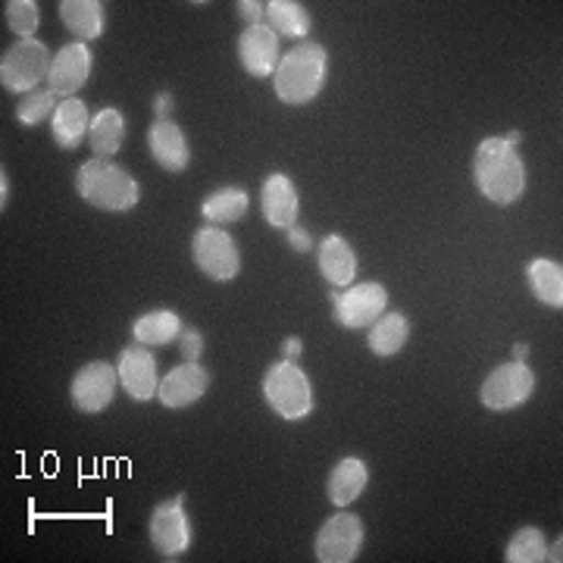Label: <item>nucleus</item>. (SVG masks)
<instances>
[{
	"instance_id": "obj_9",
	"label": "nucleus",
	"mask_w": 563,
	"mask_h": 563,
	"mask_svg": "<svg viewBox=\"0 0 563 563\" xmlns=\"http://www.w3.org/2000/svg\"><path fill=\"white\" fill-rule=\"evenodd\" d=\"M363 548V520L354 514H335L329 517L322 529L317 532L313 554L320 563H351L357 561Z\"/></svg>"
},
{
	"instance_id": "obj_37",
	"label": "nucleus",
	"mask_w": 563,
	"mask_h": 563,
	"mask_svg": "<svg viewBox=\"0 0 563 563\" xmlns=\"http://www.w3.org/2000/svg\"><path fill=\"white\" fill-rule=\"evenodd\" d=\"M0 207H7V195H10V185H7V169H3V176H0Z\"/></svg>"
},
{
	"instance_id": "obj_5",
	"label": "nucleus",
	"mask_w": 563,
	"mask_h": 563,
	"mask_svg": "<svg viewBox=\"0 0 563 563\" xmlns=\"http://www.w3.org/2000/svg\"><path fill=\"white\" fill-rule=\"evenodd\" d=\"M51 51L41 44V41H16L0 63V81L7 91H16V95H29L35 91L38 81H47L51 76Z\"/></svg>"
},
{
	"instance_id": "obj_7",
	"label": "nucleus",
	"mask_w": 563,
	"mask_h": 563,
	"mask_svg": "<svg viewBox=\"0 0 563 563\" xmlns=\"http://www.w3.org/2000/svg\"><path fill=\"white\" fill-rule=\"evenodd\" d=\"M536 391V373L526 366L523 361L504 363L498 366L479 388V401L488 410H517L520 404H526Z\"/></svg>"
},
{
	"instance_id": "obj_14",
	"label": "nucleus",
	"mask_w": 563,
	"mask_h": 563,
	"mask_svg": "<svg viewBox=\"0 0 563 563\" xmlns=\"http://www.w3.org/2000/svg\"><path fill=\"white\" fill-rule=\"evenodd\" d=\"M91 63H95V57H91L88 44L73 41V44L60 47V51H57V57H54V63H51V76H47L51 91H54V95H66V98H73L81 85L88 81V76H91Z\"/></svg>"
},
{
	"instance_id": "obj_20",
	"label": "nucleus",
	"mask_w": 563,
	"mask_h": 563,
	"mask_svg": "<svg viewBox=\"0 0 563 563\" xmlns=\"http://www.w3.org/2000/svg\"><path fill=\"white\" fill-rule=\"evenodd\" d=\"M51 129H54V141L63 151H76L81 144V139H88V129H91V117H88V107L79 101V98H66V101L57 107L54 120H51Z\"/></svg>"
},
{
	"instance_id": "obj_10",
	"label": "nucleus",
	"mask_w": 563,
	"mask_h": 563,
	"mask_svg": "<svg viewBox=\"0 0 563 563\" xmlns=\"http://www.w3.org/2000/svg\"><path fill=\"white\" fill-rule=\"evenodd\" d=\"M388 307V291L379 282L347 285L342 295L332 298V313L344 329H369Z\"/></svg>"
},
{
	"instance_id": "obj_17",
	"label": "nucleus",
	"mask_w": 563,
	"mask_h": 563,
	"mask_svg": "<svg viewBox=\"0 0 563 563\" xmlns=\"http://www.w3.org/2000/svg\"><path fill=\"white\" fill-rule=\"evenodd\" d=\"M147 144L154 161L161 163L166 173H181L191 163V147L179 125L173 120H157L147 129Z\"/></svg>"
},
{
	"instance_id": "obj_33",
	"label": "nucleus",
	"mask_w": 563,
	"mask_h": 563,
	"mask_svg": "<svg viewBox=\"0 0 563 563\" xmlns=\"http://www.w3.org/2000/svg\"><path fill=\"white\" fill-rule=\"evenodd\" d=\"M285 239H288V244H291L295 251H301V254H307V251L313 247V242H310V235H307L303 229H298V225L285 229Z\"/></svg>"
},
{
	"instance_id": "obj_25",
	"label": "nucleus",
	"mask_w": 563,
	"mask_h": 563,
	"mask_svg": "<svg viewBox=\"0 0 563 563\" xmlns=\"http://www.w3.org/2000/svg\"><path fill=\"white\" fill-rule=\"evenodd\" d=\"M526 276H529V288H532V295H536V298H539L544 307H554V310H561L563 307L561 263L548 261V257H539V261L529 263Z\"/></svg>"
},
{
	"instance_id": "obj_16",
	"label": "nucleus",
	"mask_w": 563,
	"mask_h": 563,
	"mask_svg": "<svg viewBox=\"0 0 563 563\" xmlns=\"http://www.w3.org/2000/svg\"><path fill=\"white\" fill-rule=\"evenodd\" d=\"M261 210L263 217H266V222L276 225V229H291V225L298 222L301 203H298V191H295V185H291L288 176L273 173L269 179L263 181Z\"/></svg>"
},
{
	"instance_id": "obj_38",
	"label": "nucleus",
	"mask_w": 563,
	"mask_h": 563,
	"mask_svg": "<svg viewBox=\"0 0 563 563\" xmlns=\"http://www.w3.org/2000/svg\"><path fill=\"white\" fill-rule=\"evenodd\" d=\"M526 351H529V347H526V344H517V347H514V357H517V361H523V357H526Z\"/></svg>"
},
{
	"instance_id": "obj_32",
	"label": "nucleus",
	"mask_w": 563,
	"mask_h": 563,
	"mask_svg": "<svg viewBox=\"0 0 563 563\" xmlns=\"http://www.w3.org/2000/svg\"><path fill=\"white\" fill-rule=\"evenodd\" d=\"M239 16L247 25H261L263 16H266V3H261V0H242L239 3Z\"/></svg>"
},
{
	"instance_id": "obj_12",
	"label": "nucleus",
	"mask_w": 563,
	"mask_h": 563,
	"mask_svg": "<svg viewBox=\"0 0 563 563\" xmlns=\"http://www.w3.org/2000/svg\"><path fill=\"white\" fill-rule=\"evenodd\" d=\"M239 60L254 76V79H269L276 76L279 66V35L269 25H247L239 38Z\"/></svg>"
},
{
	"instance_id": "obj_3",
	"label": "nucleus",
	"mask_w": 563,
	"mask_h": 563,
	"mask_svg": "<svg viewBox=\"0 0 563 563\" xmlns=\"http://www.w3.org/2000/svg\"><path fill=\"white\" fill-rule=\"evenodd\" d=\"M325 69H329V57H325V47L313 44V41H303L298 47H291L276 66V95L282 103L288 107H301L310 103L322 91V81H325Z\"/></svg>"
},
{
	"instance_id": "obj_6",
	"label": "nucleus",
	"mask_w": 563,
	"mask_h": 563,
	"mask_svg": "<svg viewBox=\"0 0 563 563\" xmlns=\"http://www.w3.org/2000/svg\"><path fill=\"white\" fill-rule=\"evenodd\" d=\"M191 257L198 263L207 279L232 282L242 273V254L239 244L232 242L229 232H222L217 225H207L201 232H195L191 239Z\"/></svg>"
},
{
	"instance_id": "obj_29",
	"label": "nucleus",
	"mask_w": 563,
	"mask_h": 563,
	"mask_svg": "<svg viewBox=\"0 0 563 563\" xmlns=\"http://www.w3.org/2000/svg\"><path fill=\"white\" fill-rule=\"evenodd\" d=\"M57 95L47 88V91H32L25 101H20V107H16V120L22 122V125H38V122L44 120H54V113H57Z\"/></svg>"
},
{
	"instance_id": "obj_15",
	"label": "nucleus",
	"mask_w": 563,
	"mask_h": 563,
	"mask_svg": "<svg viewBox=\"0 0 563 563\" xmlns=\"http://www.w3.org/2000/svg\"><path fill=\"white\" fill-rule=\"evenodd\" d=\"M117 373H120V385L135 401H151L161 388L157 361L144 347H125L120 354V363H117Z\"/></svg>"
},
{
	"instance_id": "obj_8",
	"label": "nucleus",
	"mask_w": 563,
	"mask_h": 563,
	"mask_svg": "<svg viewBox=\"0 0 563 563\" xmlns=\"http://www.w3.org/2000/svg\"><path fill=\"white\" fill-rule=\"evenodd\" d=\"M117 385H120L117 366H110L107 361L85 363L79 373L73 376V385H69L73 407L79 413H101L117 398Z\"/></svg>"
},
{
	"instance_id": "obj_24",
	"label": "nucleus",
	"mask_w": 563,
	"mask_h": 563,
	"mask_svg": "<svg viewBox=\"0 0 563 563\" xmlns=\"http://www.w3.org/2000/svg\"><path fill=\"white\" fill-rule=\"evenodd\" d=\"M410 339V322L401 313H383L379 320L369 325V351L376 357H395Z\"/></svg>"
},
{
	"instance_id": "obj_27",
	"label": "nucleus",
	"mask_w": 563,
	"mask_h": 563,
	"mask_svg": "<svg viewBox=\"0 0 563 563\" xmlns=\"http://www.w3.org/2000/svg\"><path fill=\"white\" fill-rule=\"evenodd\" d=\"M251 207V195L242 188H220L203 201V217L213 225H225V222H239Z\"/></svg>"
},
{
	"instance_id": "obj_36",
	"label": "nucleus",
	"mask_w": 563,
	"mask_h": 563,
	"mask_svg": "<svg viewBox=\"0 0 563 563\" xmlns=\"http://www.w3.org/2000/svg\"><path fill=\"white\" fill-rule=\"evenodd\" d=\"M544 561H551V563L563 561V558H561V539H558V542H554L551 548H548V551H544Z\"/></svg>"
},
{
	"instance_id": "obj_31",
	"label": "nucleus",
	"mask_w": 563,
	"mask_h": 563,
	"mask_svg": "<svg viewBox=\"0 0 563 563\" xmlns=\"http://www.w3.org/2000/svg\"><path fill=\"white\" fill-rule=\"evenodd\" d=\"M179 347H181V357H185V361L198 363L203 354V335L198 332V329H181Z\"/></svg>"
},
{
	"instance_id": "obj_21",
	"label": "nucleus",
	"mask_w": 563,
	"mask_h": 563,
	"mask_svg": "<svg viewBox=\"0 0 563 563\" xmlns=\"http://www.w3.org/2000/svg\"><path fill=\"white\" fill-rule=\"evenodd\" d=\"M60 22L69 35L85 41L101 38L103 32V3L101 0H63Z\"/></svg>"
},
{
	"instance_id": "obj_28",
	"label": "nucleus",
	"mask_w": 563,
	"mask_h": 563,
	"mask_svg": "<svg viewBox=\"0 0 563 563\" xmlns=\"http://www.w3.org/2000/svg\"><path fill=\"white\" fill-rule=\"evenodd\" d=\"M544 551H548V542H544L542 529H536V526H526V529H520V532L510 539L507 551H504V561L507 563H542Z\"/></svg>"
},
{
	"instance_id": "obj_23",
	"label": "nucleus",
	"mask_w": 563,
	"mask_h": 563,
	"mask_svg": "<svg viewBox=\"0 0 563 563\" xmlns=\"http://www.w3.org/2000/svg\"><path fill=\"white\" fill-rule=\"evenodd\" d=\"M132 335H135V342L147 344V347H163V344L176 342L181 335L179 313H173V310L141 313L135 325H132Z\"/></svg>"
},
{
	"instance_id": "obj_13",
	"label": "nucleus",
	"mask_w": 563,
	"mask_h": 563,
	"mask_svg": "<svg viewBox=\"0 0 563 563\" xmlns=\"http://www.w3.org/2000/svg\"><path fill=\"white\" fill-rule=\"evenodd\" d=\"M210 388V373L203 369L201 363H181L173 373H166V379L157 388V398L163 407L169 410H181V407H191L195 401H201Z\"/></svg>"
},
{
	"instance_id": "obj_4",
	"label": "nucleus",
	"mask_w": 563,
	"mask_h": 563,
	"mask_svg": "<svg viewBox=\"0 0 563 563\" xmlns=\"http://www.w3.org/2000/svg\"><path fill=\"white\" fill-rule=\"evenodd\" d=\"M263 395L266 404L279 413L282 420H303L313 410V388L298 363H273L263 376Z\"/></svg>"
},
{
	"instance_id": "obj_35",
	"label": "nucleus",
	"mask_w": 563,
	"mask_h": 563,
	"mask_svg": "<svg viewBox=\"0 0 563 563\" xmlns=\"http://www.w3.org/2000/svg\"><path fill=\"white\" fill-rule=\"evenodd\" d=\"M298 357H301V339H288V342H285V361H298Z\"/></svg>"
},
{
	"instance_id": "obj_2",
	"label": "nucleus",
	"mask_w": 563,
	"mask_h": 563,
	"mask_svg": "<svg viewBox=\"0 0 563 563\" xmlns=\"http://www.w3.org/2000/svg\"><path fill=\"white\" fill-rule=\"evenodd\" d=\"M76 191L85 203L107 213H129L141 198L139 181L113 161H88L76 173Z\"/></svg>"
},
{
	"instance_id": "obj_19",
	"label": "nucleus",
	"mask_w": 563,
	"mask_h": 563,
	"mask_svg": "<svg viewBox=\"0 0 563 563\" xmlns=\"http://www.w3.org/2000/svg\"><path fill=\"white\" fill-rule=\"evenodd\" d=\"M317 261H320L322 279L332 282V285L347 288L351 282L357 279V254H354V247L344 242L342 235H325L320 242Z\"/></svg>"
},
{
	"instance_id": "obj_30",
	"label": "nucleus",
	"mask_w": 563,
	"mask_h": 563,
	"mask_svg": "<svg viewBox=\"0 0 563 563\" xmlns=\"http://www.w3.org/2000/svg\"><path fill=\"white\" fill-rule=\"evenodd\" d=\"M41 10L35 0H10L7 3V25L20 35L22 41H29L38 32Z\"/></svg>"
},
{
	"instance_id": "obj_34",
	"label": "nucleus",
	"mask_w": 563,
	"mask_h": 563,
	"mask_svg": "<svg viewBox=\"0 0 563 563\" xmlns=\"http://www.w3.org/2000/svg\"><path fill=\"white\" fill-rule=\"evenodd\" d=\"M154 113H157V120H169V113H173V95L169 91L154 98Z\"/></svg>"
},
{
	"instance_id": "obj_22",
	"label": "nucleus",
	"mask_w": 563,
	"mask_h": 563,
	"mask_svg": "<svg viewBox=\"0 0 563 563\" xmlns=\"http://www.w3.org/2000/svg\"><path fill=\"white\" fill-rule=\"evenodd\" d=\"M122 139H125V120L117 107H103L101 113L91 120V129H88V144L95 151L98 161H110L117 157L122 147Z\"/></svg>"
},
{
	"instance_id": "obj_1",
	"label": "nucleus",
	"mask_w": 563,
	"mask_h": 563,
	"mask_svg": "<svg viewBox=\"0 0 563 563\" xmlns=\"http://www.w3.org/2000/svg\"><path fill=\"white\" fill-rule=\"evenodd\" d=\"M473 179L485 201L510 207L526 191V166L514 144L504 139H485L473 157Z\"/></svg>"
},
{
	"instance_id": "obj_18",
	"label": "nucleus",
	"mask_w": 563,
	"mask_h": 563,
	"mask_svg": "<svg viewBox=\"0 0 563 563\" xmlns=\"http://www.w3.org/2000/svg\"><path fill=\"white\" fill-rule=\"evenodd\" d=\"M369 483V470L361 457H344L335 463V470L329 473V485H325V495L332 507H351V504L361 498Z\"/></svg>"
},
{
	"instance_id": "obj_26",
	"label": "nucleus",
	"mask_w": 563,
	"mask_h": 563,
	"mask_svg": "<svg viewBox=\"0 0 563 563\" xmlns=\"http://www.w3.org/2000/svg\"><path fill=\"white\" fill-rule=\"evenodd\" d=\"M266 20L276 35L288 38H303L310 32V13L303 10L298 0H269L266 3Z\"/></svg>"
},
{
	"instance_id": "obj_11",
	"label": "nucleus",
	"mask_w": 563,
	"mask_h": 563,
	"mask_svg": "<svg viewBox=\"0 0 563 563\" xmlns=\"http://www.w3.org/2000/svg\"><path fill=\"white\" fill-rule=\"evenodd\" d=\"M151 544L161 551L166 561L179 558L191 548V520L185 514V498H169V501L157 504V510L151 514Z\"/></svg>"
}]
</instances>
